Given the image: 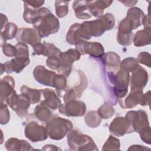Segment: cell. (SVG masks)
I'll return each mask as SVG.
<instances>
[{"mask_svg": "<svg viewBox=\"0 0 151 151\" xmlns=\"http://www.w3.org/2000/svg\"><path fill=\"white\" fill-rule=\"evenodd\" d=\"M97 113L101 119H107L113 116L114 113V110L109 104L104 103L99 108Z\"/></svg>", "mask_w": 151, "mask_h": 151, "instance_id": "obj_36", "label": "cell"}, {"mask_svg": "<svg viewBox=\"0 0 151 151\" xmlns=\"http://www.w3.org/2000/svg\"><path fill=\"white\" fill-rule=\"evenodd\" d=\"M24 12L23 14L24 19L29 24H33L40 14V8H35L28 5L26 1L24 2Z\"/></svg>", "mask_w": 151, "mask_h": 151, "instance_id": "obj_30", "label": "cell"}, {"mask_svg": "<svg viewBox=\"0 0 151 151\" xmlns=\"http://www.w3.org/2000/svg\"><path fill=\"white\" fill-rule=\"evenodd\" d=\"M41 93L44 99L41 102L42 104L52 110H56L59 107L61 102L54 90L50 88H45L41 90Z\"/></svg>", "mask_w": 151, "mask_h": 151, "instance_id": "obj_21", "label": "cell"}, {"mask_svg": "<svg viewBox=\"0 0 151 151\" xmlns=\"http://www.w3.org/2000/svg\"><path fill=\"white\" fill-rule=\"evenodd\" d=\"M55 72L50 71L43 65H37L33 71V76L35 80L39 83L53 87V80Z\"/></svg>", "mask_w": 151, "mask_h": 151, "instance_id": "obj_16", "label": "cell"}, {"mask_svg": "<svg viewBox=\"0 0 151 151\" xmlns=\"http://www.w3.org/2000/svg\"><path fill=\"white\" fill-rule=\"evenodd\" d=\"M5 148L8 150H32L34 148L25 140H19L11 137L6 140L5 144Z\"/></svg>", "mask_w": 151, "mask_h": 151, "instance_id": "obj_23", "label": "cell"}, {"mask_svg": "<svg viewBox=\"0 0 151 151\" xmlns=\"http://www.w3.org/2000/svg\"><path fill=\"white\" fill-rule=\"evenodd\" d=\"M42 150H60V148L56 147L54 145H45L44 146V147L42 148Z\"/></svg>", "mask_w": 151, "mask_h": 151, "instance_id": "obj_49", "label": "cell"}, {"mask_svg": "<svg viewBox=\"0 0 151 151\" xmlns=\"http://www.w3.org/2000/svg\"><path fill=\"white\" fill-rule=\"evenodd\" d=\"M80 25V24L75 23L70 27L66 35V40L70 44L76 45L82 42L78 31Z\"/></svg>", "mask_w": 151, "mask_h": 151, "instance_id": "obj_29", "label": "cell"}, {"mask_svg": "<svg viewBox=\"0 0 151 151\" xmlns=\"http://www.w3.org/2000/svg\"><path fill=\"white\" fill-rule=\"evenodd\" d=\"M125 117L131 124L134 131L139 134L140 139L145 143L150 145L151 143L150 127L146 113L141 110L129 111Z\"/></svg>", "mask_w": 151, "mask_h": 151, "instance_id": "obj_3", "label": "cell"}, {"mask_svg": "<svg viewBox=\"0 0 151 151\" xmlns=\"http://www.w3.org/2000/svg\"><path fill=\"white\" fill-rule=\"evenodd\" d=\"M32 25L41 38H45L55 34L60 29V22L58 18L45 7L40 8L39 16Z\"/></svg>", "mask_w": 151, "mask_h": 151, "instance_id": "obj_2", "label": "cell"}, {"mask_svg": "<svg viewBox=\"0 0 151 151\" xmlns=\"http://www.w3.org/2000/svg\"><path fill=\"white\" fill-rule=\"evenodd\" d=\"M142 24L144 26V28H150V21L149 14L145 15L142 19Z\"/></svg>", "mask_w": 151, "mask_h": 151, "instance_id": "obj_46", "label": "cell"}, {"mask_svg": "<svg viewBox=\"0 0 151 151\" xmlns=\"http://www.w3.org/2000/svg\"><path fill=\"white\" fill-rule=\"evenodd\" d=\"M15 46L17 50L15 57L19 58H29L28 47L25 44L18 42Z\"/></svg>", "mask_w": 151, "mask_h": 151, "instance_id": "obj_38", "label": "cell"}, {"mask_svg": "<svg viewBox=\"0 0 151 151\" xmlns=\"http://www.w3.org/2000/svg\"><path fill=\"white\" fill-rule=\"evenodd\" d=\"M59 112L67 117L83 116L86 111V104L76 99L61 104L58 107Z\"/></svg>", "mask_w": 151, "mask_h": 151, "instance_id": "obj_10", "label": "cell"}, {"mask_svg": "<svg viewBox=\"0 0 151 151\" xmlns=\"http://www.w3.org/2000/svg\"><path fill=\"white\" fill-rule=\"evenodd\" d=\"M21 93L31 104H35L40 101L42 94L41 90L31 88L27 86H22L21 87Z\"/></svg>", "mask_w": 151, "mask_h": 151, "instance_id": "obj_26", "label": "cell"}, {"mask_svg": "<svg viewBox=\"0 0 151 151\" xmlns=\"http://www.w3.org/2000/svg\"><path fill=\"white\" fill-rule=\"evenodd\" d=\"M1 29H3L8 23L7 17L3 14H1Z\"/></svg>", "mask_w": 151, "mask_h": 151, "instance_id": "obj_48", "label": "cell"}, {"mask_svg": "<svg viewBox=\"0 0 151 151\" xmlns=\"http://www.w3.org/2000/svg\"><path fill=\"white\" fill-rule=\"evenodd\" d=\"M29 63L30 60L29 58H19L15 57L10 61L1 64V74H2L3 71L6 73H11L12 72L19 73L21 72L22 70L29 64Z\"/></svg>", "mask_w": 151, "mask_h": 151, "instance_id": "obj_17", "label": "cell"}, {"mask_svg": "<svg viewBox=\"0 0 151 151\" xmlns=\"http://www.w3.org/2000/svg\"><path fill=\"white\" fill-rule=\"evenodd\" d=\"M137 61L138 63L150 67V54L147 52H142L139 54Z\"/></svg>", "mask_w": 151, "mask_h": 151, "instance_id": "obj_40", "label": "cell"}, {"mask_svg": "<svg viewBox=\"0 0 151 151\" xmlns=\"http://www.w3.org/2000/svg\"><path fill=\"white\" fill-rule=\"evenodd\" d=\"M24 132L25 137L32 142L44 140L48 136L46 127L35 121H31L25 126Z\"/></svg>", "mask_w": 151, "mask_h": 151, "instance_id": "obj_11", "label": "cell"}, {"mask_svg": "<svg viewBox=\"0 0 151 151\" xmlns=\"http://www.w3.org/2000/svg\"><path fill=\"white\" fill-rule=\"evenodd\" d=\"M67 142L70 148L73 150H98L96 145L90 136L77 130L68 133Z\"/></svg>", "mask_w": 151, "mask_h": 151, "instance_id": "obj_6", "label": "cell"}, {"mask_svg": "<svg viewBox=\"0 0 151 151\" xmlns=\"http://www.w3.org/2000/svg\"><path fill=\"white\" fill-rule=\"evenodd\" d=\"M120 2L123 3L124 4L125 6H134L136 3H137V1H120Z\"/></svg>", "mask_w": 151, "mask_h": 151, "instance_id": "obj_50", "label": "cell"}, {"mask_svg": "<svg viewBox=\"0 0 151 151\" xmlns=\"http://www.w3.org/2000/svg\"><path fill=\"white\" fill-rule=\"evenodd\" d=\"M46 64L50 68L58 70L60 66L58 57L52 56L48 57L46 60Z\"/></svg>", "mask_w": 151, "mask_h": 151, "instance_id": "obj_41", "label": "cell"}, {"mask_svg": "<svg viewBox=\"0 0 151 151\" xmlns=\"http://www.w3.org/2000/svg\"><path fill=\"white\" fill-rule=\"evenodd\" d=\"M109 131L111 134L117 137L134 132L130 122L124 117H116L109 126Z\"/></svg>", "mask_w": 151, "mask_h": 151, "instance_id": "obj_12", "label": "cell"}, {"mask_svg": "<svg viewBox=\"0 0 151 151\" xmlns=\"http://www.w3.org/2000/svg\"><path fill=\"white\" fill-rule=\"evenodd\" d=\"M150 28H144L138 31L133 38L134 45L136 47H141L150 44L151 38Z\"/></svg>", "mask_w": 151, "mask_h": 151, "instance_id": "obj_25", "label": "cell"}, {"mask_svg": "<svg viewBox=\"0 0 151 151\" xmlns=\"http://www.w3.org/2000/svg\"><path fill=\"white\" fill-rule=\"evenodd\" d=\"M150 104V91H148L145 94H143L142 101L140 103L141 106L149 105Z\"/></svg>", "mask_w": 151, "mask_h": 151, "instance_id": "obj_44", "label": "cell"}, {"mask_svg": "<svg viewBox=\"0 0 151 151\" xmlns=\"http://www.w3.org/2000/svg\"><path fill=\"white\" fill-rule=\"evenodd\" d=\"M77 50L80 54H89L94 57H101L103 55L104 49L103 45L97 42H88L86 41L76 45Z\"/></svg>", "mask_w": 151, "mask_h": 151, "instance_id": "obj_13", "label": "cell"}, {"mask_svg": "<svg viewBox=\"0 0 151 151\" xmlns=\"http://www.w3.org/2000/svg\"><path fill=\"white\" fill-rule=\"evenodd\" d=\"M149 150L150 148L149 147H146L144 146H141V145H133L131 146L129 149L128 150Z\"/></svg>", "mask_w": 151, "mask_h": 151, "instance_id": "obj_47", "label": "cell"}, {"mask_svg": "<svg viewBox=\"0 0 151 151\" xmlns=\"http://www.w3.org/2000/svg\"><path fill=\"white\" fill-rule=\"evenodd\" d=\"M114 18L111 13H106L97 19L80 24V33L84 41L92 37H99L106 31L111 29L114 26Z\"/></svg>", "mask_w": 151, "mask_h": 151, "instance_id": "obj_1", "label": "cell"}, {"mask_svg": "<svg viewBox=\"0 0 151 151\" xmlns=\"http://www.w3.org/2000/svg\"><path fill=\"white\" fill-rule=\"evenodd\" d=\"M34 114L38 119L44 122H47L52 116L50 109L41 103L35 107Z\"/></svg>", "mask_w": 151, "mask_h": 151, "instance_id": "obj_31", "label": "cell"}, {"mask_svg": "<svg viewBox=\"0 0 151 151\" xmlns=\"http://www.w3.org/2000/svg\"><path fill=\"white\" fill-rule=\"evenodd\" d=\"M145 16L143 12L137 7L130 8L127 12L126 17L119 25L117 33L121 34H132L135 29L142 24V19Z\"/></svg>", "mask_w": 151, "mask_h": 151, "instance_id": "obj_4", "label": "cell"}, {"mask_svg": "<svg viewBox=\"0 0 151 151\" xmlns=\"http://www.w3.org/2000/svg\"><path fill=\"white\" fill-rule=\"evenodd\" d=\"M143 90L131 91L127 97L124 99V102H120V106L123 109H131L138 104H140L143 97Z\"/></svg>", "mask_w": 151, "mask_h": 151, "instance_id": "obj_22", "label": "cell"}, {"mask_svg": "<svg viewBox=\"0 0 151 151\" xmlns=\"http://www.w3.org/2000/svg\"><path fill=\"white\" fill-rule=\"evenodd\" d=\"M109 75L110 81L114 85L113 91L115 96L119 99L124 98L128 91L129 73L120 69L116 74L109 72Z\"/></svg>", "mask_w": 151, "mask_h": 151, "instance_id": "obj_7", "label": "cell"}, {"mask_svg": "<svg viewBox=\"0 0 151 151\" xmlns=\"http://www.w3.org/2000/svg\"><path fill=\"white\" fill-rule=\"evenodd\" d=\"M120 140L113 137V136H109V138L106 140V143L103 146L102 150H120Z\"/></svg>", "mask_w": 151, "mask_h": 151, "instance_id": "obj_37", "label": "cell"}, {"mask_svg": "<svg viewBox=\"0 0 151 151\" xmlns=\"http://www.w3.org/2000/svg\"><path fill=\"white\" fill-rule=\"evenodd\" d=\"M131 91L142 90L148 81V74L146 70L139 65L133 71L131 76Z\"/></svg>", "mask_w": 151, "mask_h": 151, "instance_id": "obj_15", "label": "cell"}, {"mask_svg": "<svg viewBox=\"0 0 151 151\" xmlns=\"http://www.w3.org/2000/svg\"><path fill=\"white\" fill-rule=\"evenodd\" d=\"M7 104L1 103L0 106V122L1 124H6L9 120L10 114Z\"/></svg>", "mask_w": 151, "mask_h": 151, "instance_id": "obj_39", "label": "cell"}, {"mask_svg": "<svg viewBox=\"0 0 151 151\" xmlns=\"http://www.w3.org/2000/svg\"><path fill=\"white\" fill-rule=\"evenodd\" d=\"M73 126L70 120L60 117H56L47 122L46 129L50 139L58 140L63 139L71 130Z\"/></svg>", "mask_w": 151, "mask_h": 151, "instance_id": "obj_5", "label": "cell"}, {"mask_svg": "<svg viewBox=\"0 0 151 151\" xmlns=\"http://www.w3.org/2000/svg\"><path fill=\"white\" fill-rule=\"evenodd\" d=\"M17 41L27 43L32 47L41 42V38L35 29L30 28H21L16 35Z\"/></svg>", "mask_w": 151, "mask_h": 151, "instance_id": "obj_14", "label": "cell"}, {"mask_svg": "<svg viewBox=\"0 0 151 151\" xmlns=\"http://www.w3.org/2000/svg\"><path fill=\"white\" fill-rule=\"evenodd\" d=\"M53 87L56 88L58 94H60V91L66 89L67 79L65 76L62 74H56L53 80Z\"/></svg>", "mask_w": 151, "mask_h": 151, "instance_id": "obj_35", "label": "cell"}, {"mask_svg": "<svg viewBox=\"0 0 151 151\" xmlns=\"http://www.w3.org/2000/svg\"><path fill=\"white\" fill-rule=\"evenodd\" d=\"M17 26L12 23H8L7 25L1 29V46L2 47L5 44H6V41L7 40H11L14 38L18 32Z\"/></svg>", "mask_w": 151, "mask_h": 151, "instance_id": "obj_28", "label": "cell"}, {"mask_svg": "<svg viewBox=\"0 0 151 151\" xmlns=\"http://www.w3.org/2000/svg\"><path fill=\"white\" fill-rule=\"evenodd\" d=\"M69 1H56L55 2V13L59 18H63L67 15L68 12Z\"/></svg>", "mask_w": 151, "mask_h": 151, "instance_id": "obj_34", "label": "cell"}, {"mask_svg": "<svg viewBox=\"0 0 151 151\" xmlns=\"http://www.w3.org/2000/svg\"><path fill=\"white\" fill-rule=\"evenodd\" d=\"M86 124L91 128L97 127L101 122V118L99 115L97 111H90L84 117Z\"/></svg>", "mask_w": 151, "mask_h": 151, "instance_id": "obj_32", "label": "cell"}, {"mask_svg": "<svg viewBox=\"0 0 151 151\" xmlns=\"http://www.w3.org/2000/svg\"><path fill=\"white\" fill-rule=\"evenodd\" d=\"M73 8L76 17L80 19H88L91 17V12L90 8L89 1H74Z\"/></svg>", "mask_w": 151, "mask_h": 151, "instance_id": "obj_20", "label": "cell"}, {"mask_svg": "<svg viewBox=\"0 0 151 151\" xmlns=\"http://www.w3.org/2000/svg\"><path fill=\"white\" fill-rule=\"evenodd\" d=\"M3 53L7 57H15L17 52L15 46H13L11 44H5L2 47Z\"/></svg>", "mask_w": 151, "mask_h": 151, "instance_id": "obj_42", "label": "cell"}, {"mask_svg": "<svg viewBox=\"0 0 151 151\" xmlns=\"http://www.w3.org/2000/svg\"><path fill=\"white\" fill-rule=\"evenodd\" d=\"M138 62L136 59L132 57H129L123 60L120 63V69L127 72L133 71L138 66Z\"/></svg>", "mask_w": 151, "mask_h": 151, "instance_id": "obj_33", "label": "cell"}, {"mask_svg": "<svg viewBox=\"0 0 151 151\" xmlns=\"http://www.w3.org/2000/svg\"><path fill=\"white\" fill-rule=\"evenodd\" d=\"M34 55H42L48 57L52 56L59 57L62 53L61 50L53 44L38 43L32 47Z\"/></svg>", "mask_w": 151, "mask_h": 151, "instance_id": "obj_18", "label": "cell"}, {"mask_svg": "<svg viewBox=\"0 0 151 151\" xmlns=\"http://www.w3.org/2000/svg\"><path fill=\"white\" fill-rule=\"evenodd\" d=\"M81 57L80 53L76 49H69L62 52L58 57L60 66L57 71L65 77H68L71 73L73 64Z\"/></svg>", "mask_w": 151, "mask_h": 151, "instance_id": "obj_8", "label": "cell"}, {"mask_svg": "<svg viewBox=\"0 0 151 151\" xmlns=\"http://www.w3.org/2000/svg\"><path fill=\"white\" fill-rule=\"evenodd\" d=\"M15 80L9 76L4 77L1 81V103H5L8 97L15 91Z\"/></svg>", "mask_w": 151, "mask_h": 151, "instance_id": "obj_19", "label": "cell"}, {"mask_svg": "<svg viewBox=\"0 0 151 151\" xmlns=\"http://www.w3.org/2000/svg\"><path fill=\"white\" fill-rule=\"evenodd\" d=\"M5 104L15 111L18 116L24 117L28 114V109L31 103L22 94L18 95L15 91L8 97Z\"/></svg>", "mask_w": 151, "mask_h": 151, "instance_id": "obj_9", "label": "cell"}, {"mask_svg": "<svg viewBox=\"0 0 151 151\" xmlns=\"http://www.w3.org/2000/svg\"><path fill=\"white\" fill-rule=\"evenodd\" d=\"M26 2L35 8H40L44 4V1H28Z\"/></svg>", "mask_w": 151, "mask_h": 151, "instance_id": "obj_45", "label": "cell"}, {"mask_svg": "<svg viewBox=\"0 0 151 151\" xmlns=\"http://www.w3.org/2000/svg\"><path fill=\"white\" fill-rule=\"evenodd\" d=\"M112 1H89L90 8L92 15L100 17L103 15L104 9L110 6Z\"/></svg>", "mask_w": 151, "mask_h": 151, "instance_id": "obj_27", "label": "cell"}, {"mask_svg": "<svg viewBox=\"0 0 151 151\" xmlns=\"http://www.w3.org/2000/svg\"><path fill=\"white\" fill-rule=\"evenodd\" d=\"M102 60L108 70L113 73L118 70L120 63V59L119 55L113 52H109L103 54Z\"/></svg>", "mask_w": 151, "mask_h": 151, "instance_id": "obj_24", "label": "cell"}, {"mask_svg": "<svg viewBox=\"0 0 151 151\" xmlns=\"http://www.w3.org/2000/svg\"><path fill=\"white\" fill-rule=\"evenodd\" d=\"M77 98H78L77 93L73 88L68 89L63 97V99L65 103L72 100H75Z\"/></svg>", "mask_w": 151, "mask_h": 151, "instance_id": "obj_43", "label": "cell"}]
</instances>
